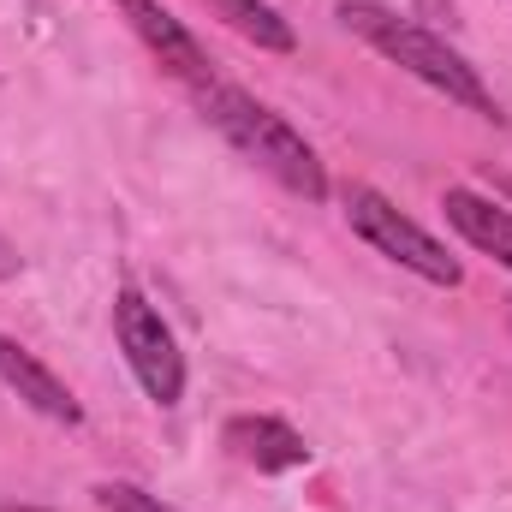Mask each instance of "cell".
Instances as JSON below:
<instances>
[{"label":"cell","instance_id":"cell-1","mask_svg":"<svg viewBox=\"0 0 512 512\" xmlns=\"http://www.w3.org/2000/svg\"><path fill=\"white\" fill-rule=\"evenodd\" d=\"M340 18H346V30H358L370 48H382L393 66H405L411 78H423V84L441 90L447 102H459V108H471V114H483V120H501V108H495L489 84L477 78V66H465V54H453V48H447L435 30H423L417 18H399L382 0H346Z\"/></svg>","mask_w":512,"mask_h":512},{"label":"cell","instance_id":"cell-2","mask_svg":"<svg viewBox=\"0 0 512 512\" xmlns=\"http://www.w3.org/2000/svg\"><path fill=\"white\" fill-rule=\"evenodd\" d=\"M203 108H209L215 126L227 131V143H233L239 155H251L262 173H274L292 197H304V203H322V197H328V167H322V155L286 126L274 108H262L256 96L227 90V84H203Z\"/></svg>","mask_w":512,"mask_h":512},{"label":"cell","instance_id":"cell-3","mask_svg":"<svg viewBox=\"0 0 512 512\" xmlns=\"http://www.w3.org/2000/svg\"><path fill=\"white\" fill-rule=\"evenodd\" d=\"M346 221H352V233L370 239L387 262L411 268V274L429 280V286H459V280H465V268L447 256V245L429 239L411 215H399L382 191H370V185H352V191H346Z\"/></svg>","mask_w":512,"mask_h":512},{"label":"cell","instance_id":"cell-4","mask_svg":"<svg viewBox=\"0 0 512 512\" xmlns=\"http://www.w3.org/2000/svg\"><path fill=\"white\" fill-rule=\"evenodd\" d=\"M114 334H120V352H126L131 376L143 382V393L155 405H179V393H185V352H179L173 328L161 322V310L137 286H126L114 298Z\"/></svg>","mask_w":512,"mask_h":512},{"label":"cell","instance_id":"cell-5","mask_svg":"<svg viewBox=\"0 0 512 512\" xmlns=\"http://www.w3.org/2000/svg\"><path fill=\"white\" fill-rule=\"evenodd\" d=\"M120 12L131 18V30L149 42V54H155L173 78H185V84H203V78H209V60H203L197 36H191L161 0H120Z\"/></svg>","mask_w":512,"mask_h":512},{"label":"cell","instance_id":"cell-6","mask_svg":"<svg viewBox=\"0 0 512 512\" xmlns=\"http://www.w3.org/2000/svg\"><path fill=\"white\" fill-rule=\"evenodd\" d=\"M0 382L12 387L24 405H36L42 417H54V423H84V405L72 399V387L60 382L36 352H24V346L6 340V334H0Z\"/></svg>","mask_w":512,"mask_h":512},{"label":"cell","instance_id":"cell-7","mask_svg":"<svg viewBox=\"0 0 512 512\" xmlns=\"http://www.w3.org/2000/svg\"><path fill=\"white\" fill-rule=\"evenodd\" d=\"M227 447L256 465V471H298V465H310V441L292 429V423H280V417H233L227 423Z\"/></svg>","mask_w":512,"mask_h":512},{"label":"cell","instance_id":"cell-8","mask_svg":"<svg viewBox=\"0 0 512 512\" xmlns=\"http://www.w3.org/2000/svg\"><path fill=\"white\" fill-rule=\"evenodd\" d=\"M441 209H447V221L459 227L465 245H477L483 256H495V262L512 268V209L477 197V191H465V185H453V191L441 197Z\"/></svg>","mask_w":512,"mask_h":512},{"label":"cell","instance_id":"cell-9","mask_svg":"<svg viewBox=\"0 0 512 512\" xmlns=\"http://www.w3.org/2000/svg\"><path fill=\"white\" fill-rule=\"evenodd\" d=\"M209 6H215V18H227L239 36H251L256 48H274V54H292V48H298L292 24H286L268 0H209Z\"/></svg>","mask_w":512,"mask_h":512},{"label":"cell","instance_id":"cell-10","mask_svg":"<svg viewBox=\"0 0 512 512\" xmlns=\"http://www.w3.org/2000/svg\"><path fill=\"white\" fill-rule=\"evenodd\" d=\"M96 501H102V512H173L167 501H155V495L137 489V483H102Z\"/></svg>","mask_w":512,"mask_h":512},{"label":"cell","instance_id":"cell-11","mask_svg":"<svg viewBox=\"0 0 512 512\" xmlns=\"http://www.w3.org/2000/svg\"><path fill=\"white\" fill-rule=\"evenodd\" d=\"M18 268H24V256H18L12 245H6V239H0V280H12Z\"/></svg>","mask_w":512,"mask_h":512}]
</instances>
